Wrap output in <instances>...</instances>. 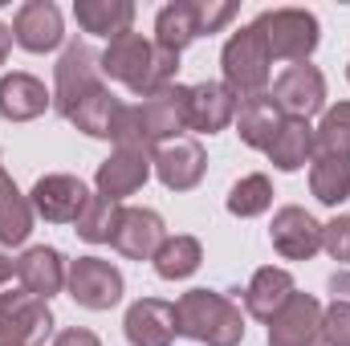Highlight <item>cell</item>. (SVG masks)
Wrapping results in <instances>:
<instances>
[{
    "instance_id": "cell-1",
    "label": "cell",
    "mask_w": 350,
    "mask_h": 346,
    "mask_svg": "<svg viewBox=\"0 0 350 346\" xmlns=\"http://www.w3.org/2000/svg\"><path fill=\"white\" fill-rule=\"evenodd\" d=\"M98 70L110 78V82H122L126 90H135L139 98H151L159 90L175 86V70H179V53L159 49L155 41H147L143 33H122L114 37L102 57H98Z\"/></svg>"
},
{
    "instance_id": "cell-2",
    "label": "cell",
    "mask_w": 350,
    "mask_h": 346,
    "mask_svg": "<svg viewBox=\"0 0 350 346\" xmlns=\"http://www.w3.org/2000/svg\"><path fill=\"white\" fill-rule=\"evenodd\" d=\"M175 330L179 338L204 346H241L245 343V314L232 297L216 289H187L175 302Z\"/></svg>"
},
{
    "instance_id": "cell-3",
    "label": "cell",
    "mask_w": 350,
    "mask_h": 346,
    "mask_svg": "<svg viewBox=\"0 0 350 346\" xmlns=\"http://www.w3.org/2000/svg\"><path fill=\"white\" fill-rule=\"evenodd\" d=\"M220 70H224V86L237 94V102L269 94V78H273V53L269 41L257 25L237 29L224 49H220Z\"/></svg>"
},
{
    "instance_id": "cell-4",
    "label": "cell",
    "mask_w": 350,
    "mask_h": 346,
    "mask_svg": "<svg viewBox=\"0 0 350 346\" xmlns=\"http://www.w3.org/2000/svg\"><path fill=\"white\" fill-rule=\"evenodd\" d=\"M269 41V53L281 62H310V53L322 41L318 16L310 8H269L253 21Z\"/></svg>"
},
{
    "instance_id": "cell-5",
    "label": "cell",
    "mask_w": 350,
    "mask_h": 346,
    "mask_svg": "<svg viewBox=\"0 0 350 346\" xmlns=\"http://www.w3.org/2000/svg\"><path fill=\"white\" fill-rule=\"evenodd\" d=\"M49 334H53L49 302L25 289L0 293V346H41Z\"/></svg>"
},
{
    "instance_id": "cell-6",
    "label": "cell",
    "mask_w": 350,
    "mask_h": 346,
    "mask_svg": "<svg viewBox=\"0 0 350 346\" xmlns=\"http://www.w3.org/2000/svg\"><path fill=\"white\" fill-rule=\"evenodd\" d=\"M66 289H70V297H74L82 310L102 314V310H114V306L122 302L126 281H122V273H118L110 261L78 257V261H70V269H66Z\"/></svg>"
},
{
    "instance_id": "cell-7",
    "label": "cell",
    "mask_w": 350,
    "mask_h": 346,
    "mask_svg": "<svg viewBox=\"0 0 350 346\" xmlns=\"http://www.w3.org/2000/svg\"><path fill=\"white\" fill-rule=\"evenodd\" d=\"M269 94H273V102H277V110H281L285 118L310 122L318 110H326V78H322V70L310 66V62L285 66V70L277 74V82H273Z\"/></svg>"
},
{
    "instance_id": "cell-8",
    "label": "cell",
    "mask_w": 350,
    "mask_h": 346,
    "mask_svg": "<svg viewBox=\"0 0 350 346\" xmlns=\"http://www.w3.org/2000/svg\"><path fill=\"white\" fill-rule=\"evenodd\" d=\"M102 86V70H98V57L86 41H70L57 57V70H53V106L57 114L66 118L86 94Z\"/></svg>"
},
{
    "instance_id": "cell-9",
    "label": "cell",
    "mask_w": 350,
    "mask_h": 346,
    "mask_svg": "<svg viewBox=\"0 0 350 346\" xmlns=\"http://www.w3.org/2000/svg\"><path fill=\"white\" fill-rule=\"evenodd\" d=\"M269 346H326L322 343V302L314 293H293L269 322Z\"/></svg>"
},
{
    "instance_id": "cell-10",
    "label": "cell",
    "mask_w": 350,
    "mask_h": 346,
    "mask_svg": "<svg viewBox=\"0 0 350 346\" xmlns=\"http://www.w3.org/2000/svg\"><path fill=\"white\" fill-rule=\"evenodd\" d=\"M29 204L49 224H78V216L90 204V191L78 175H41L29 191Z\"/></svg>"
},
{
    "instance_id": "cell-11",
    "label": "cell",
    "mask_w": 350,
    "mask_h": 346,
    "mask_svg": "<svg viewBox=\"0 0 350 346\" xmlns=\"http://www.w3.org/2000/svg\"><path fill=\"white\" fill-rule=\"evenodd\" d=\"M163 241H167V224L159 212H151V208H122L118 212L110 245L126 261H155Z\"/></svg>"
},
{
    "instance_id": "cell-12",
    "label": "cell",
    "mask_w": 350,
    "mask_h": 346,
    "mask_svg": "<svg viewBox=\"0 0 350 346\" xmlns=\"http://www.w3.org/2000/svg\"><path fill=\"white\" fill-rule=\"evenodd\" d=\"M12 41L29 53H49L66 41L62 8L53 0H25L12 16Z\"/></svg>"
},
{
    "instance_id": "cell-13",
    "label": "cell",
    "mask_w": 350,
    "mask_h": 346,
    "mask_svg": "<svg viewBox=\"0 0 350 346\" xmlns=\"http://www.w3.org/2000/svg\"><path fill=\"white\" fill-rule=\"evenodd\" d=\"M269 241L273 249L285 261H310L318 249H322V224L297 208V204H285L273 212V224H269Z\"/></svg>"
},
{
    "instance_id": "cell-14",
    "label": "cell",
    "mask_w": 350,
    "mask_h": 346,
    "mask_svg": "<svg viewBox=\"0 0 350 346\" xmlns=\"http://www.w3.org/2000/svg\"><path fill=\"white\" fill-rule=\"evenodd\" d=\"M151 168H155L159 183L167 191H191L208 172V155H204V147L196 139H172V143L155 147Z\"/></svg>"
},
{
    "instance_id": "cell-15",
    "label": "cell",
    "mask_w": 350,
    "mask_h": 346,
    "mask_svg": "<svg viewBox=\"0 0 350 346\" xmlns=\"http://www.w3.org/2000/svg\"><path fill=\"white\" fill-rule=\"evenodd\" d=\"M122 330H126L131 346H172L179 338V330H175V302H163V297L131 302V310L122 318Z\"/></svg>"
},
{
    "instance_id": "cell-16",
    "label": "cell",
    "mask_w": 350,
    "mask_h": 346,
    "mask_svg": "<svg viewBox=\"0 0 350 346\" xmlns=\"http://www.w3.org/2000/svg\"><path fill=\"white\" fill-rule=\"evenodd\" d=\"M147 175H151V155L114 147V151H110V159H102V163H98L94 187H98V196H102V200L122 204L126 196H135V191L147 183Z\"/></svg>"
},
{
    "instance_id": "cell-17",
    "label": "cell",
    "mask_w": 350,
    "mask_h": 346,
    "mask_svg": "<svg viewBox=\"0 0 350 346\" xmlns=\"http://www.w3.org/2000/svg\"><path fill=\"white\" fill-rule=\"evenodd\" d=\"M237 94L224 82H200L187 86V131L196 135H216L237 118Z\"/></svg>"
},
{
    "instance_id": "cell-18",
    "label": "cell",
    "mask_w": 350,
    "mask_h": 346,
    "mask_svg": "<svg viewBox=\"0 0 350 346\" xmlns=\"http://www.w3.org/2000/svg\"><path fill=\"white\" fill-rule=\"evenodd\" d=\"M66 269L70 265L53 245H33V249H25L16 257V281H21L25 293L49 302V297H57L66 289Z\"/></svg>"
},
{
    "instance_id": "cell-19",
    "label": "cell",
    "mask_w": 350,
    "mask_h": 346,
    "mask_svg": "<svg viewBox=\"0 0 350 346\" xmlns=\"http://www.w3.org/2000/svg\"><path fill=\"white\" fill-rule=\"evenodd\" d=\"M53 106V94L33 74H4L0 78V118L8 122H29L41 118Z\"/></svg>"
},
{
    "instance_id": "cell-20",
    "label": "cell",
    "mask_w": 350,
    "mask_h": 346,
    "mask_svg": "<svg viewBox=\"0 0 350 346\" xmlns=\"http://www.w3.org/2000/svg\"><path fill=\"white\" fill-rule=\"evenodd\" d=\"M265 155H269V163H273L277 172H297V168L314 163V155H318L314 127L301 122V118H285L281 131L273 135V143L265 147Z\"/></svg>"
},
{
    "instance_id": "cell-21",
    "label": "cell",
    "mask_w": 350,
    "mask_h": 346,
    "mask_svg": "<svg viewBox=\"0 0 350 346\" xmlns=\"http://www.w3.org/2000/svg\"><path fill=\"white\" fill-rule=\"evenodd\" d=\"M293 293H297L293 273H289V269H277V265H265V269L253 273V281H249V289H245V310H249L253 318H261V322H273V314H277Z\"/></svg>"
},
{
    "instance_id": "cell-22",
    "label": "cell",
    "mask_w": 350,
    "mask_h": 346,
    "mask_svg": "<svg viewBox=\"0 0 350 346\" xmlns=\"http://www.w3.org/2000/svg\"><path fill=\"white\" fill-rule=\"evenodd\" d=\"M74 21L90 37H122L135 25V4L131 0H74Z\"/></svg>"
},
{
    "instance_id": "cell-23",
    "label": "cell",
    "mask_w": 350,
    "mask_h": 346,
    "mask_svg": "<svg viewBox=\"0 0 350 346\" xmlns=\"http://www.w3.org/2000/svg\"><path fill=\"white\" fill-rule=\"evenodd\" d=\"M232 122H237V135H241L245 147L265 151V147L273 143V135L281 131L285 114L277 110L273 94H257V98H245V102L237 106V118H232Z\"/></svg>"
},
{
    "instance_id": "cell-24",
    "label": "cell",
    "mask_w": 350,
    "mask_h": 346,
    "mask_svg": "<svg viewBox=\"0 0 350 346\" xmlns=\"http://www.w3.org/2000/svg\"><path fill=\"white\" fill-rule=\"evenodd\" d=\"M118 114H122V102L110 94V86H98L94 94H86V98H82L66 118H70L82 135H90V139H110V143H114Z\"/></svg>"
},
{
    "instance_id": "cell-25",
    "label": "cell",
    "mask_w": 350,
    "mask_h": 346,
    "mask_svg": "<svg viewBox=\"0 0 350 346\" xmlns=\"http://www.w3.org/2000/svg\"><path fill=\"white\" fill-rule=\"evenodd\" d=\"M29 232H33V204L29 196H21L12 175L0 168V245L16 249L29 241Z\"/></svg>"
},
{
    "instance_id": "cell-26",
    "label": "cell",
    "mask_w": 350,
    "mask_h": 346,
    "mask_svg": "<svg viewBox=\"0 0 350 346\" xmlns=\"http://www.w3.org/2000/svg\"><path fill=\"white\" fill-rule=\"evenodd\" d=\"M196 37H200L196 0H172V4L159 8V16H155V45H159V49L183 53Z\"/></svg>"
},
{
    "instance_id": "cell-27",
    "label": "cell",
    "mask_w": 350,
    "mask_h": 346,
    "mask_svg": "<svg viewBox=\"0 0 350 346\" xmlns=\"http://www.w3.org/2000/svg\"><path fill=\"white\" fill-rule=\"evenodd\" d=\"M310 191L326 208H338L342 200H350V159L314 155V163H310Z\"/></svg>"
},
{
    "instance_id": "cell-28",
    "label": "cell",
    "mask_w": 350,
    "mask_h": 346,
    "mask_svg": "<svg viewBox=\"0 0 350 346\" xmlns=\"http://www.w3.org/2000/svg\"><path fill=\"white\" fill-rule=\"evenodd\" d=\"M200 261H204V249H200V241L196 237H187V232H175L163 241V249L155 253V273L163 277V281H183V277H191L196 269H200Z\"/></svg>"
},
{
    "instance_id": "cell-29",
    "label": "cell",
    "mask_w": 350,
    "mask_h": 346,
    "mask_svg": "<svg viewBox=\"0 0 350 346\" xmlns=\"http://www.w3.org/2000/svg\"><path fill=\"white\" fill-rule=\"evenodd\" d=\"M314 139H318V155L350 159V102L322 110V122L314 127Z\"/></svg>"
},
{
    "instance_id": "cell-30",
    "label": "cell",
    "mask_w": 350,
    "mask_h": 346,
    "mask_svg": "<svg viewBox=\"0 0 350 346\" xmlns=\"http://www.w3.org/2000/svg\"><path fill=\"white\" fill-rule=\"evenodd\" d=\"M269 204H273V183H269V175H245V179H237L232 191H228V212L241 216V220H253V216L269 212Z\"/></svg>"
},
{
    "instance_id": "cell-31",
    "label": "cell",
    "mask_w": 350,
    "mask_h": 346,
    "mask_svg": "<svg viewBox=\"0 0 350 346\" xmlns=\"http://www.w3.org/2000/svg\"><path fill=\"white\" fill-rule=\"evenodd\" d=\"M118 212H122V204H110V200H102V196H90L86 212L78 216V237H82L86 245H106V241L114 237Z\"/></svg>"
},
{
    "instance_id": "cell-32",
    "label": "cell",
    "mask_w": 350,
    "mask_h": 346,
    "mask_svg": "<svg viewBox=\"0 0 350 346\" xmlns=\"http://www.w3.org/2000/svg\"><path fill=\"white\" fill-rule=\"evenodd\" d=\"M322 343L350 346V297H334L330 306H322Z\"/></svg>"
},
{
    "instance_id": "cell-33",
    "label": "cell",
    "mask_w": 350,
    "mask_h": 346,
    "mask_svg": "<svg viewBox=\"0 0 350 346\" xmlns=\"http://www.w3.org/2000/svg\"><path fill=\"white\" fill-rule=\"evenodd\" d=\"M322 249L330 253V261L350 265V216H334L330 224H322Z\"/></svg>"
},
{
    "instance_id": "cell-34",
    "label": "cell",
    "mask_w": 350,
    "mask_h": 346,
    "mask_svg": "<svg viewBox=\"0 0 350 346\" xmlns=\"http://www.w3.org/2000/svg\"><path fill=\"white\" fill-rule=\"evenodd\" d=\"M232 16H237V4H228V0H196L200 37H204V33H216V29H224Z\"/></svg>"
},
{
    "instance_id": "cell-35",
    "label": "cell",
    "mask_w": 350,
    "mask_h": 346,
    "mask_svg": "<svg viewBox=\"0 0 350 346\" xmlns=\"http://www.w3.org/2000/svg\"><path fill=\"white\" fill-rule=\"evenodd\" d=\"M53 346H102V343H98V334H94V330L70 326V330H62V334L53 338Z\"/></svg>"
},
{
    "instance_id": "cell-36",
    "label": "cell",
    "mask_w": 350,
    "mask_h": 346,
    "mask_svg": "<svg viewBox=\"0 0 350 346\" xmlns=\"http://www.w3.org/2000/svg\"><path fill=\"white\" fill-rule=\"evenodd\" d=\"M330 293H334V297H350V269L330 277Z\"/></svg>"
},
{
    "instance_id": "cell-37",
    "label": "cell",
    "mask_w": 350,
    "mask_h": 346,
    "mask_svg": "<svg viewBox=\"0 0 350 346\" xmlns=\"http://www.w3.org/2000/svg\"><path fill=\"white\" fill-rule=\"evenodd\" d=\"M8 49H12V29H8V25H0V66L8 62Z\"/></svg>"
},
{
    "instance_id": "cell-38",
    "label": "cell",
    "mask_w": 350,
    "mask_h": 346,
    "mask_svg": "<svg viewBox=\"0 0 350 346\" xmlns=\"http://www.w3.org/2000/svg\"><path fill=\"white\" fill-rule=\"evenodd\" d=\"M12 277H16V261L0 253V285H4V281H12Z\"/></svg>"
},
{
    "instance_id": "cell-39",
    "label": "cell",
    "mask_w": 350,
    "mask_h": 346,
    "mask_svg": "<svg viewBox=\"0 0 350 346\" xmlns=\"http://www.w3.org/2000/svg\"><path fill=\"white\" fill-rule=\"evenodd\" d=\"M347 78H350V66H347Z\"/></svg>"
}]
</instances>
